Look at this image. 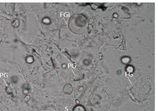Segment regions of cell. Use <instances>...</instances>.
I'll use <instances>...</instances> for the list:
<instances>
[{
  "instance_id": "1",
  "label": "cell",
  "mask_w": 158,
  "mask_h": 111,
  "mask_svg": "<svg viewBox=\"0 0 158 111\" xmlns=\"http://www.w3.org/2000/svg\"><path fill=\"white\" fill-rule=\"evenodd\" d=\"M73 91V88L70 85L68 84L65 85L64 89V92L66 94H70Z\"/></svg>"
}]
</instances>
